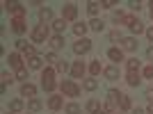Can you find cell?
Segmentation results:
<instances>
[{"mask_svg": "<svg viewBox=\"0 0 153 114\" xmlns=\"http://www.w3.org/2000/svg\"><path fill=\"white\" fill-rule=\"evenodd\" d=\"M41 87L46 91H53V89L57 87L55 84V69H44L41 71Z\"/></svg>", "mask_w": 153, "mask_h": 114, "instance_id": "obj_1", "label": "cell"}, {"mask_svg": "<svg viewBox=\"0 0 153 114\" xmlns=\"http://www.w3.org/2000/svg\"><path fill=\"white\" fill-rule=\"evenodd\" d=\"M59 89H62V94L69 96V98H78V96H80V87H78L73 80H62V82H59Z\"/></svg>", "mask_w": 153, "mask_h": 114, "instance_id": "obj_2", "label": "cell"}, {"mask_svg": "<svg viewBox=\"0 0 153 114\" xmlns=\"http://www.w3.org/2000/svg\"><path fill=\"white\" fill-rule=\"evenodd\" d=\"M121 23H123V25H128V27H130V32H135V34L144 32V23H142V21L137 19V16H133V14H126Z\"/></svg>", "mask_w": 153, "mask_h": 114, "instance_id": "obj_3", "label": "cell"}, {"mask_svg": "<svg viewBox=\"0 0 153 114\" xmlns=\"http://www.w3.org/2000/svg\"><path fill=\"white\" fill-rule=\"evenodd\" d=\"M5 9L12 14L14 19H23V16H25V5H23V2H16V0L5 2Z\"/></svg>", "mask_w": 153, "mask_h": 114, "instance_id": "obj_4", "label": "cell"}, {"mask_svg": "<svg viewBox=\"0 0 153 114\" xmlns=\"http://www.w3.org/2000/svg\"><path fill=\"white\" fill-rule=\"evenodd\" d=\"M119 98H121V94L117 91V89H110L108 91V101H105V107H103V112H114V107L119 105Z\"/></svg>", "mask_w": 153, "mask_h": 114, "instance_id": "obj_5", "label": "cell"}, {"mask_svg": "<svg viewBox=\"0 0 153 114\" xmlns=\"http://www.w3.org/2000/svg\"><path fill=\"white\" fill-rule=\"evenodd\" d=\"M48 34H51L48 25H34V30H32V41H34V44H46Z\"/></svg>", "mask_w": 153, "mask_h": 114, "instance_id": "obj_6", "label": "cell"}, {"mask_svg": "<svg viewBox=\"0 0 153 114\" xmlns=\"http://www.w3.org/2000/svg\"><path fill=\"white\" fill-rule=\"evenodd\" d=\"M89 50H91V41L87 37H85V39H78L76 44H73V53H76V55H87Z\"/></svg>", "mask_w": 153, "mask_h": 114, "instance_id": "obj_7", "label": "cell"}, {"mask_svg": "<svg viewBox=\"0 0 153 114\" xmlns=\"http://www.w3.org/2000/svg\"><path fill=\"white\" fill-rule=\"evenodd\" d=\"M76 16H78V7L73 5V2H69V5L62 7V19L64 21H73Z\"/></svg>", "mask_w": 153, "mask_h": 114, "instance_id": "obj_8", "label": "cell"}, {"mask_svg": "<svg viewBox=\"0 0 153 114\" xmlns=\"http://www.w3.org/2000/svg\"><path fill=\"white\" fill-rule=\"evenodd\" d=\"M85 71H87L85 62H73V64H71V76L76 78V80H78V78H82V76H85Z\"/></svg>", "mask_w": 153, "mask_h": 114, "instance_id": "obj_9", "label": "cell"}, {"mask_svg": "<svg viewBox=\"0 0 153 114\" xmlns=\"http://www.w3.org/2000/svg\"><path fill=\"white\" fill-rule=\"evenodd\" d=\"M9 25H12V32H16V34H23V32L27 30V25H25V21H23V19H12V21H9Z\"/></svg>", "mask_w": 153, "mask_h": 114, "instance_id": "obj_10", "label": "cell"}, {"mask_svg": "<svg viewBox=\"0 0 153 114\" xmlns=\"http://www.w3.org/2000/svg\"><path fill=\"white\" fill-rule=\"evenodd\" d=\"M126 82L130 84V87H137V84L142 82V76H140V71H128V73H126Z\"/></svg>", "mask_w": 153, "mask_h": 114, "instance_id": "obj_11", "label": "cell"}, {"mask_svg": "<svg viewBox=\"0 0 153 114\" xmlns=\"http://www.w3.org/2000/svg\"><path fill=\"white\" fill-rule=\"evenodd\" d=\"M7 62H9V66H12V69H23V59H21V55L19 53H12V55L7 57Z\"/></svg>", "mask_w": 153, "mask_h": 114, "instance_id": "obj_12", "label": "cell"}, {"mask_svg": "<svg viewBox=\"0 0 153 114\" xmlns=\"http://www.w3.org/2000/svg\"><path fill=\"white\" fill-rule=\"evenodd\" d=\"M121 44H123V50H130V53L137 50V46H140L135 37H123V39H121Z\"/></svg>", "mask_w": 153, "mask_h": 114, "instance_id": "obj_13", "label": "cell"}, {"mask_svg": "<svg viewBox=\"0 0 153 114\" xmlns=\"http://www.w3.org/2000/svg\"><path fill=\"white\" fill-rule=\"evenodd\" d=\"M64 44H66V41H64L62 34H53V37H51V48H53V50H62Z\"/></svg>", "mask_w": 153, "mask_h": 114, "instance_id": "obj_14", "label": "cell"}, {"mask_svg": "<svg viewBox=\"0 0 153 114\" xmlns=\"http://www.w3.org/2000/svg\"><path fill=\"white\" fill-rule=\"evenodd\" d=\"M21 96H25V98H34V96H37V87L30 84V82H25L23 87H21Z\"/></svg>", "mask_w": 153, "mask_h": 114, "instance_id": "obj_15", "label": "cell"}, {"mask_svg": "<svg viewBox=\"0 0 153 114\" xmlns=\"http://www.w3.org/2000/svg\"><path fill=\"white\" fill-rule=\"evenodd\" d=\"M108 57L112 59V62H123V48H110L108 50Z\"/></svg>", "mask_w": 153, "mask_h": 114, "instance_id": "obj_16", "label": "cell"}, {"mask_svg": "<svg viewBox=\"0 0 153 114\" xmlns=\"http://www.w3.org/2000/svg\"><path fill=\"white\" fill-rule=\"evenodd\" d=\"M62 105H64V101H62V96H55V94H53L51 98H48V107H51L53 112H57V110L62 107Z\"/></svg>", "mask_w": 153, "mask_h": 114, "instance_id": "obj_17", "label": "cell"}, {"mask_svg": "<svg viewBox=\"0 0 153 114\" xmlns=\"http://www.w3.org/2000/svg\"><path fill=\"white\" fill-rule=\"evenodd\" d=\"M39 21H41V25H46L48 21H53V12L48 7H41V9H39Z\"/></svg>", "mask_w": 153, "mask_h": 114, "instance_id": "obj_18", "label": "cell"}, {"mask_svg": "<svg viewBox=\"0 0 153 114\" xmlns=\"http://www.w3.org/2000/svg\"><path fill=\"white\" fill-rule=\"evenodd\" d=\"M103 76L108 78V80H117L119 78V69L117 66H108V69H103Z\"/></svg>", "mask_w": 153, "mask_h": 114, "instance_id": "obj_19", "label": "cell"}, {"mask_svg": "<svg viewBox=\"0 0 153 114\" xmlns=\"http://www.w3.org/2000/svg\"><path fill=\"white\" fill-rule=\"evenodd\" d=\"M53 30H55V34H62V32L66 30V21L64 19H55L53 21Z\"/></svg>", "mask_w": 153, "mask_h": 114, "instance_id": "obj_20", "label": "cell"}, {"mask_svg": "<svg viewBox=\"0 0 153 114\" xmlns=\"http://www.w3.org/2000/svg\"><path fill=\"white\" fill-rule=\"evenodd\" d=\"M87 30H89V25H87V23H76V25H73V32H76V37H82V39H85Z\"/></svg>", "mask_w": 153, "mask_h": 114, "instance_id": "obj_21", "label": "cell"}, {"mask_svg": "<svg viewBox=\"0 0 153 114\" xmlns=\"http://www.w3.org/2000/svg\"><path fill=\"white\" fill-rule=\"evenodd\" d=\"M27 66H30L32 71H39V69H41V66H44V57H41V55L32 57V59H30V64H27Z\"/></svg>", "mask_w": 153, "mask_h": 114, "instance_id": "obj_22", "label": "cell"}, {"mask_svg": "<svg viewBox=\"0 0 153 114\" xmlns=\"http://www.w3.org/2000/svg\"><path fill=\"white\" fill-rule=\"evenodd\" d=\"M21 110H23V101H21V98H14V101H9V112H21Z\"/></svg>", "mask_w": 153, "mask_h": 114, "instance_id": "obj_23", "label": "cell"}, {"mask_svg": "<svg viewBox=\"0 0 153 114\" xmlns=\"http://www.w3.org/2000/svg\"><path fill=\"white\" fill-rule=\"evenodd\" d=\"M130 105H133V103H130V96L121 94V98H119V107H121L123 112H126V110H130Z\"/></svg>", "mask_w": 153, "mask_h": 114, "instance_id": "obj_24", "label": "cell"}, {"mask_svg": "<svg viewBox=\"0 0 153 114\" xmlns=\"http://www.w3.org/2000/svg\"><path fill=\"white\" fill-rule=\"evenodd\" d=\"M82 87L87 89V91H94V89H98V80H94V78H87L82 82Z\"/></svg>", "mask_w": 153, "mask_h": 114, "instance_id": "obj_25", "label": "cell"}, {"mask_svg": "<svg viewBox=\"0 0 153 114\" xmlns=\"http://www.w3.org/2000/svg\"><path fill=\"white\" fill-rule=\"evenodd\" d=\"M87 112H89V114H98V112H101V103H98V101H89V103H87Z\"/></svg>", "mask_w": 153, "mask_h": 114, "instance_id": "obj_26", "label": "cell"}, {"mask_svg": "<svg viewBox=\"0 0 153 114\" xmlns=\"http://www.w3.org/2000/svg\"><path fill=\"white\" fill-rule=\"evenodd\" d=\"M89 27H91L94 32H103V30H105V23H103L101 19H94V21L89 23Z\"/></svg>", "mask_w": 153, "mask_h": 114, "instance_id": "obj_27", "label": "cell"}, {"mask_svg": "<svg viewBox=\"0 0 153 114\" xmlns=\"http://www.w3.org/2000/svg\"><path fill=\"white\" fill-rule=\"evenodd\" d=\"M87 12H89L91 16H96V14L101 12V2H94V0H91V2H87Z\"/></svg>", "mask_w": 153, "mask_h": 114, "instance_id": "obj_28", "label": "cell"}, {"mask_svg": "<svg viewBox=\"0 0 153 114\" xmlns=\"http://www.w3.org/2000/svg\"><path fill=\"white\" fill-rule=\"evenodd\" d=\"M55 71H57V73H66V71H71V66H69V62H57L55 64Z\"/></svg>", "mask_w": 153, "mask_h": 114, "instance_id": "obj_29", "label": "cell"}, {"mask_svg": "<svg viewBox=\"0 0 153 114\" xmlns=\"http://www.w3.org/2000/svg\"><path fill=\"white\" fill-rule=\"evenodd\" d=\"M126 66H128V71H140V62H137L135 57H130V59H126Z\"/></svg>", "mask_w": 153, "mask_h": 114, "instance_id": "obj_30", "label": "cell"}, {"mask_svg": "<svg viewBox=\"0 0 153 114\" xmlns=\"http://www.w3.org/2000/svg\"><path fill=\"white\" fill-rule=\"evenodd\" d=\"M27 107H30L32 112H39V110H41V101H39V98H30V103H27Z\"/></svg>", "mask_w": 153, "mask_h": 114, "instance_id": "obj_31", "label": "cell"}, {"mask_svg": "<svg viewBox=\"0 0 153 114\" xmlns=\"http://www.w3.org/2000/svg\"><path fill=\"white\" fill-rule=\"evenodd\" d=\"M12 80H14V78L9 76L7 71H5V73H2V87H0V89H2V94H5V91H7V84H12Z\"/></svg>", "mask_w": 153, "mask_h": 114, "instance_id": "obj_32", "label": "cell"}, {"mask_svg": "<svg viewBox=\"0 0 153 114\" xmlns=\"http://www.w3.org/2000/svg\"><path fill=\"white\" fill-rule=\"evenodd\" d=\"M101 62H91L89 64V73H91V76H98V73H101Z\"/></svg>", "mask_w": 153, "mask_h": 114, "instance_id": "obj_33", "label": "cell"}, {"mask_svg": "<svg viewBox=\"0 0 153 114\" xmlns=\"http://www.w3.org/2000/svg\"><path fill=\"white\" fill-rule=\"evenodd\" d=\"M66 114H80V105H76V103H69V105H66Z\"/></svg>", "mask_w": 153, "mask_h": 114, "instance_id": "obj_34", "label": "cell"}, {"mask_svg": "<svg viewBox=\"0 0 153 114\" xmlns=\"http://www.w3.org/2000/svg\"><path fill=\"white\" fill-rule=\"evenodd\" d=\"M46 62H51V64H57V62H62V59L57 57V53H48V55H46Z\"/></svg>", "mask_w": 153, "mask_h": 114, "instance_id": "obj_35", "label": "cell"}, {"mask_svg": "<svg viewBox=\"0 0 153 114\" xmlns=\"http://www.w3.org/2000/svg\"><path fill=\"white\" fill-rule=\"evenodd\" d=\"M16 80H27V69H25V66L16 71Z\"/></svg>", "mask_w": 153, "mask_h": 114, "instance_id": "obj_36", "label": "cell"}, {"mask_svg": "<svg viewBox=\"0 0 153 114\" xmlns=\"http://www.w3.org/2000/svg\"><path fill=\"white\" fill-rule=\"evenodd\" d=\"M121 39H123V34L119 30H117V32H110V41H112V44H114V41H121Z\"/></svg>", "mask_w": 153, "mask_h": 114, "instance_id": "obj_37", "label": "cell"}, {"mask_svg": "<svg viewBox=\"0 0 153 114\" xmlns=\"http://www.w3.org/2000/svg\"><path fill=\"white\" fill-rule=\"evenodd\" d=\"M23 55H25L27 59H32V57H37V53H34V48H32V46H27L25 50H23Z\"/></svg>", "mask_w": 153, "mask_h": 114, "instance_id": "obj_38", "label": "cell"}, {"mask_svg": "<svg viewBox=\"0 0 153 114\" xmlns=\"http://www.w3.org/2000/svg\"><path fill=\"white\" fill-rule=\"evenodd\" d=\"M101 7H105V9H112V7H117V0H103Z\"/></svg>", "mask_w": 153, "mask_h": 114, "instance_id": "obj_39", "label": "cell"}, {"mask_svg": "<svg viewBox=\"0 0 153 114\" xmlns=\"http://www.w3.org/2000/svg\"><path fill=\"white\" fill-rule=\"evenodd\" d=\"M142 76L151 80V78H153V64H151V66H146V69H144V73H142Z\"/></svg>", "mask_w": 153, "mask_h": 114, "instance_id": "obj_40", "label": "cell"}, {"mask_svg": "<svg viewBox=\"0 0 153 114\" xmlns=\"http://www.w3.org/2000/svg\"><path fill=\"white\" fill-rule=\"evenodd\" d=\"M144 98H146L149 103H153V89H146V91H144Z\"/></svg>", "mask_w": 153, "mask_h": 114, "instance_id": "obj_41", "label": "cell"}, {"mask_svg": "<svg viewBox=\"0 0 153 114\" xmlns=\"http://www.w3.org/2000/svg\"><path fill=\"white\" fill-rule=\"evenodd\" d=\"M128 7H130L133 12H140V9H142V5H140V2H128Z\"/></svg>", "mask_w": 153, "mask_h": 114, "instance_id": "obj_42", "label": "cell"}, {"mask_svg": "<svg viewBox=\"0 0 153 114\" xmlns=\"http://www.w3.org/2000/svg\"><path fill=\"white\" fill-rule=\"evenodd\" d=\"M16 48H19V50H25V48H27V44L23 41V39H19V41H16Z\"/></svg>", "mask_w": 153, "mask_h": 114, "instance_id": "obj_43", "label": "cell"}, {"mask_svg": "<svg viewBox=\"0 0 153 114\" xmlns=\"http://www.w3.org/2000/svg\"><path fill=\"white\" fill-rule=\"evenodd\" d=\"M146 37H149V41H153V27H149V30H146Z\"/></svg>", "mask_w": 153, "mask_h": 114, "instance_id": "obj_44", "label": "cell"}, {"mask_svg": "<svg viewBox=\"0 0 153 114\" xmlns=\"http://www.w3.org/2000/svg\"><path fill=\"white\" fill-rule=\"evenodd\" d=\"M146 57H149V59H151V62H153V46H151V48H149V50H146Z\"/></svg>", "mask_w": 153, "mask_h": 114, "instance_id": "obj_45", "label": "cell"}, {"mask_svg": "<svg viewBox=\"0 0 153 114\" xmlns=\"http://www.w3.org/2000/svg\"><path fill=\"white\" fill-rule=\"evenodd\" d=\"M133 114H146V110H140V107H135V110H133Z\"/></svg>", "mask_w": 153, "mask_h": 114, "instance_id": "obj_46", "label": "cell"}, {"mask_svg": "<svg viewBox=\"0 0 153 114\" xmlns=\"http://www.w3.org/2000/svg\"><path fill=\"white\" fill-rule=\"evenodd\" d=\"M146 114H153V105H149V107H146Z\"/></svg>", "mask_w": 153, "mask_h": 114, "instance_id": "obj_47", "label": "cell"}, {"mask_svg": "<svg viewBox=\"0 0 153 114\" xmlns=\"http://www.w3.org/2000/svg\"><path fill=\"white\" fill-rule=\"evenodd\" d=\"M151 19H153V2H151Z\"/></svg>", "mask_w": 153, "mask_h": 114, "instance_id": "obj_48", "label": "cell"}, {"mask_svg": "<svg viewBox=\"0 0 153 114\" xmlns=\"http://www.w3.org/2000/svg\"><path fill=\"white\" fill-rule=\"evenodd\" d=\"M98 114H105V112H103V110H101V112H98Z\"/></svg>", "mask_w": 153, "mask_h": 114, "instance_id": "obj_49", "label": "cell"}, {"mask_svg": "<svg viewBox=\"0 0 153 114\" xmlns=\"http://www.w3.org/2000/svg\"><path fill=\"white\" fill-rule=\"evenodd\" d=\"M7 114H14V112H7Z\"/></svg>", "mask_w": 153, "mask_h": 114, "instance_id": "obj_50", "label": "cell"}]
</instances>
